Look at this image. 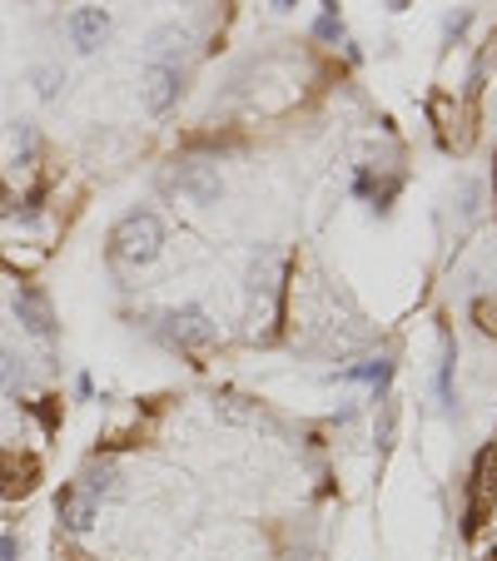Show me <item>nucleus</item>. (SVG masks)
Listing matches in <instances>:
<instances>
[{"instance_id":"6e6552de","label":"nucleus","mask_w":497,"mask_h":561,"mask_svg":"<svg viewBox=\"0 0 497 561\" xmlns=\"http://www.w3.org/2000/svg\"><path fill=\"white\" fill-rule=\"evenodd\" d=\"M15 551H21L15 547V537H0V561H15Z\"/></svg>"},{"instance_id":"7ed1b4c3","label":"nucleus","mask_w":497,"mask_h":561,"mask_svg":"<svg viewBox=\"0 0 497 561\" xmlns=\"http://www.w3.org/2000/svg\"><path fill=\"white\" fill-rule=\"evenodd\" d=\"M65 30H71V40L80 50H95L110 30V15L100 11V5H75V11L65 15Z\"/></svg>"},{"instance_id":"f03ea898","label":"nucleus","mask_w":497,"mask_h":561,"mask_svg":"<svg viewBox=\"0 0 497 561\" xmlns=\"http://www.w3.org/2000/svg\"><path fill=\"white\" fill-rule=\"evenodd\" d=\"M140 94H144V110L150 115H165L169 105L179 100V71L175 65H144V85H140Z\"/></svg>"},{"instance_id":"0eeeda50","label":"nucleus","mask_w":497,"mask_h":561,"mask_svg":"<svg viewBox=\"0 0 497 561\" xmlns=\"http://www.w3.org/2000/svg\"><path fill=\"white\" fill-rule=\"evenodd\" d=\"M36 90L50 100V94H55V71H36Z\"/></svg>"},{"instance_id":"423d86ee","label":"nucleus","mask_w":497,"mask_h":561,"mask_svg":"<svg viewBox=\"0 0 497 561\" xmlns=\"http://www.w3.org/2000/svg\"><path fill=\"white\" fill-rule=\"evenodd\" d=\"M184 189H190L194 200H214V194H219V179L209 175V164H194L190 175H184Z\"/></svg>"},{"instance_id":"39448f33","label":"nucleus","mask_w":497,"mask_h":561,"mask_svg":"<svg viewBox=\"0 0 497 561\" xmlns=\"http://www.w3.org/2000/svg\"><path fill=\"white\" fill-rule=\"evenodd\" d=\"M60 522L71 526V532H85V526L95 522V507H90V497H80V492H65V502H60Z\"/></svg>"},{"instance_id":"f257e3e1","label":"nucleus","mask_w":497,"mask_h":561,"mask_svg":"<svg viewBox=\"0 0 497 561\" xmlns=\"http://www.w3.org/2000/svg\"><path fill=\"white\" fill-rule=\"evenodd\" d=\"M154 254H160V224H154L150 214L125 219V229L115 234V258L119 264H150Z\"/></svg>"},{"instance_id":"20e7f679","label":"nucleus","mask_w":497,"mask_h":561,"mask_svg":"<svg viewBox=\"0 0 497 561\" xmlns=\"http://www.w3.org/2000/svg\"><path fill=\"white\" fill-rule=\"evenodd\" d=\"M15 314H21V323L30 328L36 339H50V304L36 289H15Z\"/></svg>"}]
</instances>
